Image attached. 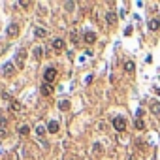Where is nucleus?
I'll use <instances>...</instances> for the list:
<instances>
[{"label":"nucleus","mask_w":160,"mask_h":160,"mask_svg":"<svg viewBox=\"0 0 160 160\" xmlns=\"http://www.w3.org/2000/svg\"><path fill=\"white\" fill-rule=\"evenodd\" d=\"M113 126H115L117 132H122V130H126V121L122 117H115L113 119Z\"/></svg>","instance_id":"1"},{"label":"nucleus","mask_w":160,"mask_h":160,"mask_svg":"<svg viewBox=\"0 0 160 160\" xmlns=\"http://www.w3.org/2000/svg\"><path fill=\"white\" fill-rule=\"evenodd\" d=\"M43 79H45V83H53V81L56 79V70L55 68H47L45 74H43Z\"/></svg>","instance_id":"2"},{"label":"nucleus","mask_w":160,"mask_h":160,"mask_svg":"<svg viewBox=\"0 0 160 160\" xmlns=\"http://www.w3.org/2000/svg\"><path fill=\"white\" fill-rule=\"evenodd\" d=\"M25 60H27V51H17V55H15V62H17V68H23L25 66Z\"/></svg>","instance_id":"3"},{"label":"nucleus","mask_w":160,"mask_h":160,"mask_svg":"<svg viewBox=\"0 0 160 160\" xmlns=\"http://www.w3.org/2000/svg\"><path fill=\"white\" fill-rule=\"evenodd\" d=\"M6 32H8V36H9V38H15V36L19 34V25L12 23V25H9V27L6 28Z\"/></svg>","instance_id":"4"},{"label":"nucleus","mask_w":160,"mask_h":160,"mask_svg":"<svg viewBox=\"0 0 160 160\" xmlns=\"http://www.w3.org/2000/svg\"><path fill=\"white\" fill-rule=\"evenodd\" d=\"M2 70H4V75H6V77H9V75H13V74H15V66H13L12 62H6Z\"/></svg>","instance_id":"5"},{"label":"nucleus","mask_w":160,"mask_h":160,"mask_svg":"<svg viewBox=\"0 0 160 160\" xmlns=\"http://www.w3.org/2000/svg\"><path fill=\"white\" fill-rule=\"evenodd\" d=\"M9 109L15 111V113H21V111L25 109V107H23V104H19L17 100H12V102H9Z\"/></svg>","instance_id":"6"},{"label":"nucleus","mask_w":160,"mask_h":160,"mask_svg":"<svg viewBox=\"0 0 160 160\" xmlns=\"http://www.w3.org/2000/svg\"><path fill=\"white\" fill-rule=\"evenodd\" d=\"M117 13L115 12H107L106 13V21H107V25H117Z\"/></svg>","instance_id":"7"},{"label":"nucleus","mask_w":160,"mask_h":160,"mask_svg":"<svg viewBox=\"0 0 160 160\" xmlns=\"http://www.w3.org/2000/svg\"><path fill=\"white\" fill-rule=\"evenodd\" d=\"M40 92H42L43 96H49V94H53V85H49V83H45L40 87Z\"/></svg>","instance_id":"8"},{"label":"nucleus","mask_w":160,"mask_h":160,"mask_svg":"<svg viewBox=\"0 0 160 160\" xmlns=\"http://www.w3.org/2000/svg\"><path fill=\"white\" fill-rule=\"evenodd\" d=\"M51 45H53V49H56V51H62V49H64V40H60V38H55V40H53V43H51Z\"/></svg>","instance_id":"9"},{"label":"nucleus","mask_w":160,"mask_h":160,"mask_svg":"<svg viewBox=\"0 0 160 160\" xmlns=\"http://www.w3.org/2000/svg\"><path fill=\"white\" fill-rule=\"evenodd\" d=\"M59 122H56V121H49V125H47V132H51V134H56V132H59Z\"/></svg>","instance_id":"10"},{"label":"nucleus","mask_w":160,"mask_h":160,"mask_svg":"<svg viewBox=\"0 0 160 160\" xmlns=\"http://www.w3.org/2000/svg\"><path fill=\"white\" fill-rule=\"evenodd\" d=\"M83 40H85L87 43H94V42H96V34H94V32H85Z\"/></svg>","instance_id":"11"},{"label":"nucleus","mask_w":160,"mask_h":160,"mask_svg":"<svg viewBox=\"0 0 160 160\" xmlns=\"http://www.w3.org/2000/svg\"><path fill=\"white\" fill-rule=\"evenodd\" d=\"M151 111L154 113V115H160V102L158 100H153L151 102Z\"/></svg>","instance_id":"12"},{"label":"nucleus","mask_w":160,"mask_h":160,"mask_svg":"<svg viewBox=\"0 0 160 160\" xmlns=\"http://www.w3.org/2000/svg\"><path fill=\"white\" fill-rule=\"evenodd\" d=\"M92 153H94L96 156H100V154L104 153V147H102V143H94V145H92Z\"/></svg>","instance_id":"13"},{"label":"nucleus","mask_w":160,"mask_h":160,"mask_svg":"<svg viewBox=\"0 0 160 160\" xmlns=\"http://www.w3.org/2000/svg\"><path fill=\"white\" fill-rule=\"evenodd\" d=\"M149 28L151 30H158V27H160V23H158V19H149Z\"/></svg>","instance_id":"14"},{"label":"nucleus","mask_w":160,"mask_h":160,"mask_svg":"<svg viewBox=\"0 0 160 160\" xmlns=\"http://www.w3.org/2000/svg\"><path fill=\"white\" fill-rule=\"evenodd\" d=\"M125 70H126V74H134V70H136V64H134L132 60H128V62L125 64Z\"/></svg>","instance_id":"15"},{"label":"nucleus","mask_w":160,"mask_h":160,"mask_svg":"<svg viewBox=\"0 0 160 160\" xmlns=\"http://www.w3.org/2000/svg\"><path fill=\"white\" fill-rule=\"evenodd\" d=\"M134 126H136L138 130H143V128H145V122L141 121V117H136V121H134Z\"/></svg>","instance_id":"16"},{"label":"nucleus","mask_w":160,"mask_h":160,"mask_svg":"<svg viewBox=\"0 0 160 160\" xmlns=\"http://www.w3.org/2000/svg\"><path fill=\"white\" fill-rule=\"evenodd\" d=\"M34 34H36V38H45V36H47V30L45 28H36Z\"/></svg>","instance_id":"17"},{"label":"nucleus","mask_w":160,"mask_h":160,"mask_svg":"<svg viewBox=\"0 0 160 160\" xmlns=\"http://www.w3.org/2000/svg\"><path fill=\"white\" fill-rule=\"evenodd\" d=\"M17 130H19V134H21V136H28V132H30V128H28L27 125H21V126H19V128H17Z\"/></svg>","instance_id":"18"},{"label":"nucleus","mask_w":160,"mask_h":160,"mask_svg":"<svg viewBox=\"0 0 160 160\" xmlns=\"http://www.w3.org/2000/svg\"><path fill=\"white\" fill-rule=\"evenodd\" d=\"M34 130H36V134H38V136H40V138H42V136H43V134H45V132H47V128H45V126H42V125H38V126H36V128H34Z\"/></svg>","instance_id":"19"},{"label":"nucleus","mask_w":160,"mask_h":160,"mask_svg":"<svg viewBox=\"0 0 160 160\" xmlns=\"http://www.w3.org/2000/svg\"><path fill=\"white\" fill-rule=\"evenodd\" d=\"M59 107H60L62 111L70 109V102H68V100H60V102H59Z\"/></svg>","instance_id":"20"},{"label":"nucleus","mask_w":160,"mask_h":160,"mask_svg":"<svg viewBox=\"0 0 160 160\" xmlns=\"http://www.w3.org/2000/svg\"><path fill=\"white\" fill-rule=\"evenodd\" d=\"M34 56H36V59H42V56H43V49L42 47H34Z\"/></svg>","instance_id":"21"},{"label":"nucleus","mask_w":160,"mask_h":160,"mask_svg":"<svg viewBox=\"0 0 160 160\" xmlns=\"http://www.w3.org/2000/svg\"><path fill=\"white\" fill-rule=\"evenodd\" d=\"M6 125H8V117H0V126L4 128Z\"/></svg>","instance_id":"22"},{"label":"nucleus","mask_w":160,"mask_h":160,"mask_svg":"<svg viewBox=\"0 0 160 160\" xmlns=\"http://www.w3.org/2000/svg\"><path fill=\"white\" fill-rule=\"evenodd\" d=\"M19 6H21V8H28L30 2H28V0H21V2H19Z\"/></svg>","instance_id":"23"},{"label":"nucleus","mask_w":160,"mask_h":160,"mask_svg":"<svg viewBox=\"0 0 160 160\" xmlns=\"http://www.w3.org/2000/svg\"><path fill=\"white\" fill-rule=\"evenodd\" d=\"M8 136V132H6V128H0V139H4Z\"/></svg>","instance_id":"24"},{"label":"nucleus","mask_w":160,"mask_h":160,"mask_svg":"<svg viewBox=\"0 0 160 160\" xmlns=\"http://www.w3.org/2000/svg\"><path fill=\"white\" fill-rule=\"evenodd\" d=\"M74 6H75L74 2H66V4H64V8H66V9H74Z\"/></svg>","instance_id":"25"}]
</instances>
